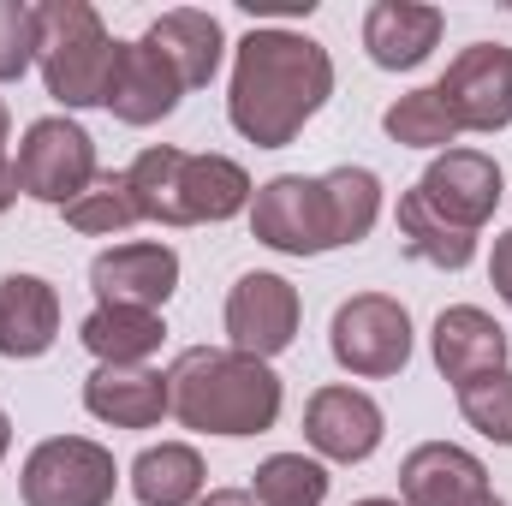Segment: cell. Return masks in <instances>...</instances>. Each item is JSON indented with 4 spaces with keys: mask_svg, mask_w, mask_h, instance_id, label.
Segmentation results:
<instances>
[{
    "mask_svg": "<svg viewBox=\"0 0 512 506\" xmlns=\"http://www.w3.org/2000/svg\"><path fill=\"white\" fill-rule=\"evenodd\" d=\"M334 96V60L304 30H251L233 60L227 120L256 149H286Z\"/></svg>",
    "mask_w": 512,
    "mask_h": 506,
    "instance_id": "1",
    "label": "cell"
},
{
    "mask_svg": "<svg viewBox=\"0 0 512 506\" xmlns=\"http://www.w3.org/2000/svg\"><path fill=\"white\" fill-rule=\"evenodd\" d=\"M173 417L197 435H262L280 423V376L233 346H185L167 370Z\"/></svg>",
    "mask_w": 512,
    "mask_h": 506,
    "instance_id": "2",
    "label": "cell"
},
{
    "mask_svg": "<svg viewBox=\"0 0 512 506\" xmlns=\"http://www.w3.org/2000/svg\"><path fill=\"white\" fill-rule=\"evenodd\" d=\"M137 221H161V227H203V221H233L239 209H251L256 185L233 155H191V149H143L126 167Z\"/></svg>",
    "mask_w": 512,
    "mask_h": 506,
    "instance_id": "3",
    "label": "cell"
},
{
    "mask_svg": "<svg viewBox=\"0 0 512 506\" xmlns=\"http://www.w3.org/2000/svg\"><path fill=\"white\" fill-rule=\"evenodd\" d=\"M120 42L108 36L90 0H42L36 6V66L60 108H102Z\"/></svg>",
    "mask_w": 512,
    "mask_h": 506,
    "instance_id": "4",
    "label": "cell"
},
{
    "mask_svg": "<svg viewBox=\"0 0 512 506\" xmlns=\"http://www.w3.org/2000/svg\"><path fill=\"white\" fill-rule=\"evenodd\" d=\"M120 489V465L90 435H48L30 447L18 471L24 506H108Z\"/></svg>",
    "mask_w": 512,
    "mask_h": 506,
    "instance_id": "5",
    "label": "cell"
},
{
    "mask_svg": "<svg viewBox=\"0 0 512 506\" xmlns=\"http://www.w3.org/2000/svg\"><path fill=\"white\" fill-rule=\"evenodd\" d=\"M328 352L346 376L364 381H387L411 364V316L399 298L387 292H358L334 310V328H328Z\"/></svg>",
    "mask_w": 512,
    "mask_h": 506,
    "instance_id": "6",
    "label": "cell"
},
{
    "mask_svg": "<svg viewBox=\"0 0 512 506\" xmlns=\"http://www.w3.org/2000/svg\"><path fill=\"white\" fill-rule=\"evenodd\" d=\"M18 185H24V197H36L48 209L78 203L96 185V137L66 114L36 120L18 143Z\"/></svg>",
    "mask_w": 512,
    "mask_h": 506,
    "instance_id": "7",
    "label": "cell"
},
{
    "mask_svg": "<svg viewBox=\"0 0 512 506\" xmlns=\"http://www.w3.org/2000/svg\"><path fill=\"white\" fill-rule=\"evenodd\" d=\"M251 233L268 245V251H280V256L340 251L328 191H322V179H304V173H280V179L256 185V197H251Z\"/></svg>",
    "mask_w": 512,
    "mask_h": 506,
    "instance_id": "8",
    "label": "cell"
},
{
    "mask_svg": "<svg viewBox=\"0 0 512 506\" xmlns=\"http://www.w3.org/2000/svg\"><path fill=\"white\" fill-rule=\"evenodd\" d=\"M298 322H304V304H298V286L286 274H239V286L227 292V340L233 352L245 358H280L292 340H298Z\"/></svg>",
    "mask_w": 512,
    "mask_h": 506,
    "instance_id": "9",
    "label": "cell"
},
{
    "mask_svg": "<svg viewBox=\"0 0 512 506\" xmlns=\"http://www.w3.org/2000/svg\"><path fill=\"white\" fill-rule=\"evenodd\" d=\"M459 131H507L512 126V48L471 42L453 54L447 78L435 84Z\"/></svg>",
    "mask_w": 512,
    "mask_h": 506,
    "instance_id": "10",
    "label": "cell"
},
{
    "mask_svg": "<svg viewBox=\"0 0 512 506\" xmlns=\"http://www.w3.org/2000/svg\"><path fill=\"white\" fill-rule=\"evenodd\" d=\"M417 191H423V203H429L441 221L477 233V227L501 209V167H495L483 149H441V155L423 167Z\"/></svg>",
    "mask_w": 512,
    "mask_h": 506,
    "instance_id": "11",
    "label": "cell"
},
{
    "mask_svg": "<svg viewBox=\"0 0 512 506\" xmlns=\"http://www.w3.org/2000/svg\"><path fill=\"white\" fill-rule=\"evenodd\" d=\"M382 405L364 387H316L304 405V441L334 465H364L382 447Z\"/></svg>",
    "mask_w": 512,
    "mask_h": 506,
    "instance_id": "12",
    "label": "cell"
},
{
    "mask_svg": "<svg viewBox=\"0 0 512 506\" xmlns=\"http://www.w3.org/2000/svg\"><path fill=\"white\" fill-rule=\"evenodd\" d=\"M179 286L173 245H114L90 262V292L108 310H161Z\"/></svg>",
    "mask_w": 512,
    "mask_h": 506,
    "instance_id": "13",
    "label": "cell"
},
{
    "mask_svg": "<svg viewBox=\"0 0 512 506\" xmlns=\"http://www.w3.org/2000/svg\"><path fill=\"white\" fill-rule=\"evenodd\" d=\"M179 96H185V84H179V72H173V60L161 48H149L143 36L120 42L114 78H108V102H102L120 126H155V120H167L179 108Z\"/></svg>",
    "mask_w": 512,
    "mask_h": 506,
    "instance_id": "14",
    "label": "cell"
},
{
    "mask_svg": "<svg viewBox=\"0 0 512 506\" xmlns=\"http://www.w3.org/2000/svg\"><path fill=\"white\" fill-rule=\"evenodd\" d=\"M489 495V471L477 453L453 441H423L399 465V501L405 506H477Z\"/></svg>",
    "mask_w": 512,
    "mask_h": 506,
    "instance_id": "15",
    "label": "cell"
},
{
    "mask_svg": "<svg viewBox=\"0 0 512 506\" xmlns=\"http://www.w3.org/2000/svg\"><path fill=\"white\" fill-rule=\"evenodd\" d=\"M429 346H435V370L453 381V387H471V381L507 370V328L489 310H477V304L441 310Z\"/></svg>",
    "mask_w": 512,
    "mask_h": 506,
    "instance_id": "16",
    "label": "cell"
},
{
    "mask_svg": "<svg viewBox=\"0 0 512 506\" xmlns=\"http://www.w3.org/2000/svg\"><path fill=\"white\" fill-rule=\"evenodd\" d=\"M441 6H417V0H376L364 12V48L382 72H417L435 48H441Z\"/></svg>",
    "mask_w": 512,
    "mask_h": 506,
    "instance_id": "17",
    "label": "cell"
},
{
    "mask_svg": "<svg viewBox=\"0 0 512 506\" xmlns=\"http://www.w3.org/2000/svg\"><path fill=\"white\" fill-rule=\"evenodd\" d=\"M84 411L114 429H155L173 411L167 376L149 364H96V376L84 381Z\"/></svg>",
    "mask_w": 512,
    "mask_h": 506,
    "instance_id": "18",
    "label": "cell"
},
{
    "mask_svg": "<svg viewBox=\"0 0 512 506\" xmlns=\"http://www.w3.org/2000/svg\"><path fill=\"white\" fill-rule=\"evenodd\" d=\"M60 340V292L42 274L0 280V358H42Z\"/></svg>",
    "mask_w": 512,
    "mask_h": 506,
    "instance_id": "19",
    "label": "cell"
},
{
    "mask_svg": "<svg viewBox=\"0 0 512 506\" xmlns=\"http://www.w3.org/2000/svg\"><path fill=\"white\" fill-rule=\"evenodd\" d=\"M143 42L161 48V54L173 60V72H179L185 90H203V84L221 72V48H227L215 12H197V6H173V12H161V18L143 30Z\"/></svg>",
    "mask_w": 512,
    "mask_h": 506,
    "instance_id": "20",
    "label": "cell"
},
{
    "mask_svg": "<svg viewBox=\"0 0 512 506\" xmlns=\"http://www.w3.org/2000/svg\"><path fill=\"white\" fill-rule=\"evenodd\" d=\"M209 489V471H203V453L185 447V441H161V447H143L137 465H131V495L143 506H197Z\"/></svg>",
    "mask_w": 512,
    "mask_h": 506,
    "instance_id": "21",
    "label": "cell"
},
{
    "mask_svg": "<svg viewBox=\"0 0 512 506\" xmlns=\"http://www.w3.org/2000/svg\"><path fill=\"white\" fill-rule=\"evenodd\" d=\"M399 245H405V256H417V262H429V268L459 274V268H471V256H477V233L441 221V215L423 203V191L411 185V191L399 197Z\"/></svg>",
    "mask_w": 512,
    "mask_h": 506,
    "instance_id": "22",
    "label": "cell"
},
{
    "mask_svg": "<svg viewBox=\"0 0 512 506\" xmlns=\"http://www.w3.org/2000/svg\"><path fill=\"white\" fill-rule=\"evenodd\" d=\"M78 340H84L102 364H149V358L161 352L167 328H161V310H108V304H96V310L84 316Z\"/></svg>",
    "mask_w": 512,
    "mask_h": 506,
    "instance_id": "23",
    "label": "cell"
},
{
    "mask_svg": "<svg viewBox=\"0 0 512 506\" xmlns=\"http://www.w3.org/2000/svg\"><path fill=\"white\" fill-rule=\"evenodd\" d=\"M322 191H328L340 245H358V239L376 233V221H382V179L370 167H334V173H322Z\"/></svg>",
    "mask_w": 512,
    "mask_h": 506,
    "instance_id": "24",
    "label": "cell"
},
{
    "mask_svg": "<svg viewBox=\"0 0 512 506\" xmlns=\"http://www.w3.org/2000/svg\"><path fill=\"white\" fill-rule=\"evenodd\" d=\"M251 495H256V506H322L328 501V471H322V459L274 453V459L256 465Z\"/></svg>",
    "mask_w": 512,
    "mask_h": 506,
    "instance_id": "25",
    "label": "cell"
},
{
    "mask_svg": "<svg viewBox=\"0 0 512 506\" xmlns=\"http://www.w3.org/2000/svg\"><path fill=\"white\" fill-rule=\"evenodd\" d=\"M60 215H66L72 233H90V239H114V233L137 227V203H131L126 173H96V185L78 203H66Z\"/></svg>",
    "mask_w": 512,
    "mask_h": 506,
    "instance_id": "26",
    "label": "cell"
},
{
    "mask_svg": "<svg viewBox=\"0 0 512 506\" xmlns=\"http://www.w3.org/2000/svg\"><path fill=\"white\" fill-rule=\"evenodd\" d=\"M382 126L393 143H405V149H447L459 126H453V114H447V102L435 96V90H411V96H399L393 108L382 114Z\"/></svg>",
    "mask_w": 512,
    "mask_h": 506,
    "instance_id": "27",
    "label": "cell"
},
{
    "mask_svg": "<svg viewBox=\"0 0 512 506\" xmlns=\"http://www.w3.org/2000/svg\"><path fill=\"white\" fill-rule=\"evenodd\" d=\"M459 411H465V423H471L483 441L512 447V370L459 387Z\"/></svg>",
    "mask_w": 512,
    "mask_h": 506,
    "instance_id": "28",
    "label": "cell"
},
{
    "mask_svg": "<svg viewBox=\"0 0 512 506\" xmlns=\"http://www.w3.org/2000/svg\"><path fill=\"white\" fill-rule=\"evenodd\" d=\"M36 60V6L0 0V84L24 78Z\"/></svg>",
    "mask_w": 512,
    "mask_h": 506,
    "instance_id": "29",
    "label": "cell"
},
{
    "mask_svg": "<svg viewBox=\"0 0 512 506\" xmlns=\"http://www.w3.org/2000/svg\"><path fill=\"white\" fill-rule=\"evenodd\" d=\"M489 280H495L501 304L512 310V233H501V239H495V256H489Z\"/></svg>",
    "mask_w": 512,
    "mask_h": 506,
    "instance_id": "30",
    "label": "cell"
},
{
    "mask_svg": "<svg viewBox=\"0 0 512 506\" xmlns=\"http://www.w3.org/2000/svg\"><path fill=\"white\" fill-rule=\"evenodd\" d=\"M18 191H24V185H18V161H6V155H0V215L18 203Z\"/></svg>",
    "mask_w": 512,
    "mask_h": 506,
    "instance_id": "31",
    "label": "cell"
},
{
    "mask_svg": "<svg viewBox=\"0 0 512 506\" xmlns=\"http://www.w3.org/2000/svg\"><path fill=\"white\" fill-rule=\"evenodd\" d=\"M197 506H256V495L251 489H209Z\"/></svg>",
    "mask_w": 512,
    "mask_h": 506,
    "instance_id": "32",
    "label": "cell"
},
{
    "mask_svg": "<svg viewBox=\"0 0 512 506\" xmlns=\"http://www.w3.org/2000/svg\"><path fill=\"white\" fill-rule=\"evenodd\" d=\"M6 447H12V417L0 411V459H6Z\"/></svg>",
    "mask_w": 512,
    "mask_h": 506,
    "instance_id": "33",
    "label": "cell"
},
{
    "mask_svg": "<svg viewBox=\"0 0 512 506\" xmlns=\"http://www.w3.org/2000/svg\"><path fill=\"white\" fill-rule=\"evenodd\" d=\"M352 506H405V501H387V495H370V501H352Z\"/></svg>",
    "mask_w": 512,
    "mask_h": 506,
    "instance_id": "34",
    "label": "cell"
},
{
    "mask_svg": "<svg viewBox=\"0 0 512 506\" xmlns=\"http://www.w3.org/2000/svg\"><path fill=\"white\" fill-rule=\"evenodd\" d=\"M6 126H12V114H6V102H0V143H6Z\"/></svg>",
    "mask_w": 512,
    "mask_h": 506,
    "instance_id": "35",
    "label": "cell"
},
{
    "mask_svg": "<svg viewBox=\"0 0 512 506\" xmlns=\"http://www.w3.org/2000/svg\"><path fill=\"white\" fill-rule=\"evenodd\" d=\"M477 506H507V501H501V495H495V489H489V495H483V501H477Z\"/></svg>",
    "mask_w": 512,
    "mask_h": 506,
    "instance_id": "36",
    "label": "cell"
}]
</instances>
